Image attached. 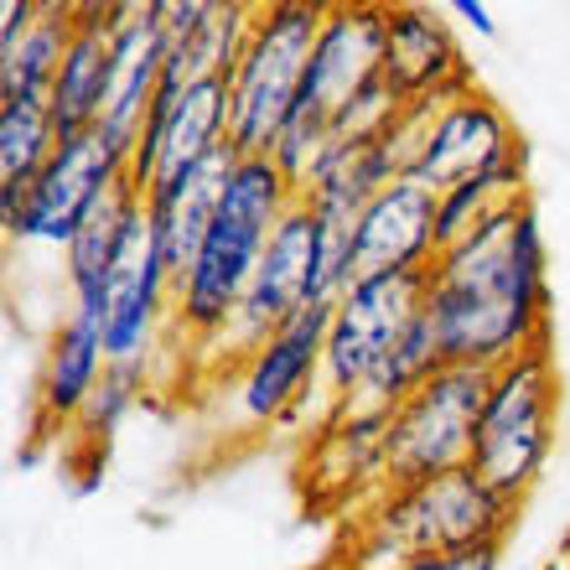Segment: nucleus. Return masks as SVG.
<instances>
[{"mask_svg":"<svg viewBox=\"0 0 570 570\" xmlns=\"http://www.w3.org/2000/svg\"><path fill=\"white\" fill-rule=\"evenodd\" d=\"M550 244L534 197L493 213L488 224L441 249L425 271V316L441 358L462 368H503L519 353L556 337Z\"/></svg>","mask_w":570,"mask_h":570,"instance_id":"1","label":"nucleus"},{"mask_svg":"<svg viewBox=\"0 0 570 570\" xmlns=\"http://www.w3.org/2000/svg\"><path fill=\"white\" fill-rule=\"evenodd\" d=\"M296 203H301L296 187L285 181V171L271 156H239L234 161L208 244H203L197 265L187 271V281L177 285L171 337H181L193 353L224 343V332L234 327V316H239L244 296L255 285L265 244H271V234Z\"/></svg>","mask_w":570,"mask_h":570,"instance_id":"2","label":"nucleus"},{"mask_svg":"<svg viewBox=\"0 0 570 570\" xmlns=\"http://www.w3.org/2000/svg\"><path fill=\"white\" fill-rule=\"evenodd\" d=\"M327 0H265L228 73V146L239 156H271L285 125L296 120L306 68L316 52Z\"/></svg>","mask_w":570,"mask_h":570,"instance_id":"3","label":"nucleus"},{"mask_svg":"<svg viewBox=\"0 0 570 570\" xmlns=\"http://www.w3.org/2000/svg\"><path fill=\"white\" fill-rule=\"evenodd\" d=\"M519 509L472 472H446L421 488H384L363 513V540L374 544L368 570L421 556H466L482 544H509Z\"/></svg>","mask_w":570,"mask_h":570,"instance_id":"4","label":"nucleus"},{"mask_svg":"<svg viewBox=\"0 0 570 570\" xmlns=\"http://www.w3.org/2000/svg\"><path fill=\"white\" fill-rule=\"evenodd\" d=\"M556 421L560 368L556 347L540 343L503 368H493L466 472L488 482L498 498H509L513 509H524L529 493L540 488L544 466H550V451H556Z\"/></svg>","mask_w":570,"mask_h":570,"instance_id":"5","label":"nucleus"},{"mask_svg":"<svg viewBox=\"0 0 570 570\" xmlns=\"http://www.w3.org/2000/svg\"><path fill=\"white\" fill-rule=\"evenodd\" d=\"M488 368L446 363L431 384L410 394L384 421V488H421L472 462L482 405H488Z\"/></svg>","mask_w":570,"mask_h":570,"instance_id":"6","label":"nucleus"},{"mask_svg":"<svg viewBox=\"0 0 570 570\" xmlns=\"http://www.w3.org/2000/svg\"><path fill=\"white\" fill-rule=\"evenodd\" d=\"M425 312V271L358 275L332 306L327 353H322V400L327 410L353 405L363 384L384 368L410 322Z\"/></svg>","mask_w":570,"mask_h":570,"instance_id":"7","label":"nucleus"},{"mask_svg":"<svg viewBox=\"0 0 570 570\" xmlns=\"http://www.w3.org/2000/svg\"><path fill=\"white\" fill-rule=\"evenodd\" d=\"M171 316H177V281L166 271L156 228L140 203L125 218V234L115 244L105 275V353L109 363L125 368H150L161 358L166 337H171Z\"/></svg>","mask_w":570,"mask_h":570,"instance_id":"8","label":"nucleus"},{"mask_svg":"<svg viewBox=\"0 0 570 570\" xmlns=\"http://www.w3.org/2000/svg\"><path fill=\"white\" fill-rule=\"evenodd\" d=\"M125 166L130 161H125L99 130L62 136V146L52 150V161L42 166V177L27 187V203L16 213V224L0 228V234L11 244L68 249L94 203H99L115 181H125Z\"/></svg>","mask_w":570,"mask_h":570,"instance_id":"9","label":"nucleus"},{"mask_svg":"<svg viewBox=\"0 0 570 570\" xmlns=\"http://www.w3.org/2000/svg\"><path fill=\"white\" fill-rule=\"evenodd\" d=\"M384 52H390V6L327 0L296 115L337 130V120L358 105V94L384 78Z\"/></svg>","mask_w":570,"mask_h":570,"instance_id":"10","label":"nucleus"},{"mask_svg":"<svg viewBox=\"0 0 570 570\" xmlns=\"http://www.w3.org/2000/svg\"><path fill=\"white\" fill-rule=\"evenodd\" d=\"M332 306H306L285 322L265 347L234 363V410L244 425H296L306 400L322 394V353H327Z\"/></svg>","mask_w":570,"mask_h":570,"instance_id":"11","label":"nucleus"},{"mask_svg":"<svg viewBox=\"0 0 570 570\" xmlns=\"http://www.w3.org/2000/svg\"><path fill=\"white\" fill-rule=\"evenodd\" d=\"M312 285H316V218L306 203L281 218V228L271 234L265 255H259L255 285L244 296L234 327L224 332V358L244 363L255 347H265L285 322H296L306 306H312Z\"/></svg>","mask_w":570,"mask_h":570,"instance_id":"12","label":"nucleus"},{"mask_svg":"<svg viewBox=\"0 0 570 570\" xmlns=\"http://www.w3.org/2000/svg\"><path fill=\"white\" fill-rule=\"evenodd\" d=\"M513 150H524L513 115L488 89H466L456 99H446L441 115L431 120V136L421 146V161L410 166V181H421L431 193H446L456 181L493 171Z\"/></svg>","mask_w":570,"mask_h":570,"instance_id":"13","label":"nucleus"},{"mask_svg":"<svg viewBox=\"0 0 570 570\" xmlns=\"http://www.w3.org/2000/svg\"><path fill=\"white\" fill-rule=\"evenodd\" d=\"M224 146H228V78H208V83H193V89H161L146 130H140V146L130 156L125 181L146 197L161 177H171V171L203 161V156Z\"/></svg>","mask_w":570,"mask_h":570,"instance_id":"14","label":"nucleus"},{"mask_svg":"<svg viewBox=\"0 0 570 570\" xmlns=\"http://www.w3.org/2000/svg\"><path fill=\"white\" fill-rule=\"evenodd\" d=\"M166 83V31L161 6L156 0H120V37H115V83H109V105L99 120V136L120 150L125 161L136 156L140 130H146L150 109L161 99ZM130 171V166H125Z\"/></svg>","mask_w":570,"mask_h":570,"instance_id":"15","label":"nucleus"},{"mask_svg":"<svg viewBox=\"0 0 570 570\" xmlns=\"http://www.w3.org/2000/svg\"><path fill=\"white\" fill-rule=\"evenodd\" d=\"M239 161V150L224 146L203 156V161L181 166L171 177H161L150 187L140 203H146V218L156 228V244H161V259L171 281H187V271L197 265L203 244L213 234V218H218V203H224V187H228V171Z\"/></svg>","mask_w":570,"mask_h":570,"instance_id":"16","label":"nucleus"},{"mask_svg":"<svg viewBox=\"0 0 570 570\" xmlns=\"http://www.w3.org/2000/svg\"><path fill=\"white\" fill-rule=\"evenodd\" d=\"M166 31V83L161 89H193L208 78H228L239 62L255 6L244 0H156Z\"/></svg>","mask_w":570,"mask_h":570,"instance_id":"17","label":"nucleus"},{"mask_svg":"<svg viewBox=\"0 0 570 570\" xmlns=\"http://www.w3.org/2000/svg\"><path fill=\"white\" fill-rule=\"evenodd\" d=\"M435 193L421 181H390L353 228V275H405L435 265Z\"/></svg>","mask_w":570,"mask_h":570,"instance_id":"18","label":"nucleus"},{"mask_svg":"<svg viewBox=\"0 0 570 570\" xmlns=\"http://www.w3.org/2000/svg\"><path fill=\"white\" fill-rule=\"evenodd\" d=\"M384 78L394 94L415 105V99H456V94L478 89L472 62L462 58L456 31L446 16L431 6H390V52H384Z\"/></svg>","mask_w":570,"mask_h":570,"instance_id":"19","label":"nucleus"},{"mask_svg":"<svg viewBox=\"0 0 570 570\" xmlns=\"http://www.w3.org/2000/svg\"><path fill=\"white\" fill-rule=\"evenodd\" d=\"M115 37H120V0H83L78 6L73 42L62 52L58 83H52V120L62 136L99 130L115 83Z\"/></svg>","mask_w":570,"mask_h":570,"instance_id":"20","label":"nucleus"},{"mask_svg":"<svg viewBox=\"0 0 570 570\" xmlns=\"http://www.w3.org/2000/svg\"><path fill=\"white\" fill-rule=\"evenodd\" d=\"M105 368H109L105 327L68 306V316L47 337L42 374H37V425L42 431H73L78 415L89 410Z\"/></svg>","mask_w":570,"mask_h":570,"instance_id":"21","label":"nucleus"},{"mask_svg":"<svg viewBox=\"0 0 570 570\" xmlns=\"http://www.w3.org/2000/svg\"><path fill=\"white\" fill-rule=\"evenodd\" d=\"M73 27H78L73 0H42L37 27L11 52H0V99H52V83H58L62 52L73 42Z\"/></svg>","mask_w":570,"mask_h":570,"instance_id":"22","label":"nucleus"},{"mask_svg":"<svg viewBox=\"0 0 570 570\" xmlns=\"http://www.w3.org/2000/svg\"><path fill=\"white\" fill-rule=\"evenodd\" d=\"M62 146L47 99H0V187H31Z\"/></svg>","mask_w":570,"mask_h":570,"instance_id":"23","label":"nucleus"},{"mask_svg":"<svg viewBox=\"0 0 570 570\" xmlns=\"http://www.w3.org/2000/svg\"><path fill=\"white\" fill-rule=\"evenodd\" d=\"M150 390V368H125V363H109L105 379H99V390H94L89 410L78 415L73 431L83 441H109V435L125 425V415L140 405V394Z\"/></svg>","mask_w":570,"mask_h":570,"instance_id":"24","label":"nucleus"},{"mask_svg":"<svg viewBox=\"0 0 570 570\" xmlns=\"http://www.w3.org/2000/svg\"><path fill=\"white\" fill-rule=\"evenodd\" d=\"M37 16H42V0H6L0 6V52H11L37 27Z\"/></svg>","mask_w":570,"mask_h":570,"instance_id":"25","label":"nucleus"},{"mask_svg":"<svg viewBox=\"0 0 570 570\" xmlns=\"http://www.w3.org/2000/svg\"><path fill=\"white\" fill-rule=\"evenodd\" d=\"M446 16H456L466 31H478V37H498V21H493V6L488 0H451Z\"/></svg>","mask_w":570,"mask_h":570,"instance_id":"26","label":"nucleus"},{"mask_svg":"<svg viewBox=\"0 0 570 570\" xmlns=\"http://www.w3.org/2000/svg\"><path fill=\"white\" fill-rule=\"evenodd\" d=\"M503 550L509 544H482V550H466V556H446V570H503Z\"/></svg>","mask_w":570,"mask_h":570,"instance_id":"27","label":"nucleus"},{"mask_svg":"<svg viewBox=\"0 0 570 570\" xmlns=\"http://www.w3.org/2000/svg\"><path fill=\"white\" fill-rule=\"evenodd\" d=\"M374 570H446V556H421V560H394V566H374Z\"/></svg>","mask_w":570,"mask_h":570,"instance_id":"28","label":"nucleus"},{"mask_svg":"<svg viewBox=\"0 0 570 570\" xmlns=\"http://www.w3.org/2000/svg\"><path fill=\"white\" fill-rule=\"evenodd\" d=\"M540 570H560V556H550V560H544V566Z\"/></svg>","mask_w":570,"mask_h":570,"instance_id":"29","label":"nucleus"},{"mask_svg":"<svg viewBox=\"0 0 570 570\" xmlns=\"http://www.w3.org/2000/svg\"><path fill=\"white\" fill-rule=\"evenodd\" d=\"M560 556H566V560H570V534H566V540H560Z\"/></svg>","mask_w":570,"mask_h":570,"instance_id":"30","label":"nucleus"}]
</instances>
